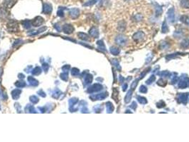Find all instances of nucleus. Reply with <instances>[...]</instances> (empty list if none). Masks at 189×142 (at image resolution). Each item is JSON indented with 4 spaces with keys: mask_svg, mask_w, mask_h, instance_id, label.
Here are the masks:
<instances>
[{
    "mask_svg": "<svg viewBox=\"0 0 189 142\" xmlns=\"http://www.w3.org/2000/svg\"><path fill=\"white\" fill-rule=\"evenodd\" d=\"M7 29L9 32H16L19 30V25L15 21H10L7 24Z\"/></svg>",
    "mask_w": 189,
    "mask_h": 142,
    "instance_id": "nucleus-1",
    "label": "nucleus"
},
{
    "mask_svg": "<svg viewBox=\"0 0 189 142\" xmlns=\"http://www.w3.org/2000/svg\"><path fill=\"white\" fill-rule=\"evenodd\" d=\"M53 10V6L49 3H44L43 4V13L46 14H49Z\"/></svg>",
    "mask_w": 189,
    "mask_h": 142,
    "instance_id": "nucleus-2",
    "label": "nucleus"
},
{
    "mask_svg": "<svg viewBox=\"0 0 189 142\" xmlns=\"http://www.w3.org/2000/svg\"><path fill=\"white\" fill-rule=\"evenodd\" d=\"M63 31L66 34H71L73 32L74 27L71 24H65L62 27Z\"/></svg>",
    "mask_w": 189,
    "mask_h": 142,
    "instance_id": "nucleus-3",
    "label": "nucleus"
},
{
    "mask_svg": "<svg viewBox=\"0 0 189 142\" xmlns=\"http://www.w3.org/2000/svg\"><path fill=\"white\" fill-rule=\"evenodd\" d=\"M44 21V19L41 16H36V17L33 20L32 22H31V24H32V26H33L37 27L39 26H41V24H43Z\"/></svg>",
    "mask_w": 189,
    "mask_h": 142,
    "instance_id": "nucleus-4",
    "label": "nucleus"
},
{
    "mask_svg": "<svg viewBox=\"0 0 189 142\" xmlns=\"http://www.w3.org/2000/svg\"><path fill=\"white\" fill-rule=\"evenodd\" d=\"M70 16H71V18L73 19H76L79 16V14H80V10L77 8H73V9H70Z\"/></svg>",
    "mask_w": 189,
    "mask_h": 142,
    "instance_id": "nucleus-5",
    "label": "nucleus"
},
{
    "mask_svg": "<svg viewBox=\"0 0 189 142\" xmlns=\"http://www.w3.org/2000/svg\"><path fill=\"white\" fill-rule=\"evenodd\" d=\"M16 2V0H4V6L8 9L12 8Z\"/></svg>",
    "mask_w": 189,
    "mask_h": 142,
    "instance_id": "nucleus-6",
    "label": "nucleus"
},
{
    "mask_svg": "<svg viewBox=\"0 0 189 142\" xmlns=\"http://www.w3.org/2000/svg\"><path fill=\"white\" fill-rule=\"evenodd\" d=\"M21 90H19V89H16V90H14L12 92V98L14 100H17L19 97V96L21 95Z\"/></svg>",
    "mask_w": 189,
    "mask_h": 142,
    "instance_id": "nucleus-7",
    "label": "nucleus"
},
{
    "mask_svg": "<svg viewBox=\"0 0 189 142\" xmlns=\"http://www.w3.org/2000/svg\"><path fill=\"white\" fill-rule=\"evenodd\" d=\"M27 80H28V82L29 83V84L31 85L32 86H37L39 85V81L37 80H36L35 78H33V77L31 76H29L28 78H27Z\"/></svg>",
    "mask_w": 189,
    "mask_h": 142,
    "instance_id": "nucleus-8",
    "label": "nucleus"
},
{
    "mask_svg": "<svg viewBox=\"0 0 189 142\" xmlns=\"http://www.w3.org/2000/svg\"><path fill=\"white\" fill-rule=\"evenodd\" d=\"M22 25L24 26V27L25 29H30L31 27V21H29V20H25V21H23L22 22Z\"/></svg>",
    "mask_w": 189,
    "mask_h": 142,
    "instance_id": "nucleus-9",
    "label": "nucleus"
},
{
    "mask_svg": "<svg viewBox=\"0 0 189 142\" xmlns=\"http://www.w3.org/2000/svg\"><path fill=\"white\" fill-rule=\"evenodd\" d=\"M31 73L33 75H39L41 73V68L39 66H37V67H36L35 68L33 69Z\"/></svg>",
    "mask_w": 189,
    "mask_h": 142,
    "instance_id": "nucleus-10",
    "label": "nucleus"
},
{
    "mask_svg": "<svg viewBox=\"0 0 189 142\" xmlns=\"http://www.w3.org/2000/svg\"><path fill=\"white\" fill-rule=\"evenodd\" d=\"M29 99H30V101H31L33 104L38 103L39 101V98L37 97L36 96H35V95H32V96H31Z\"/></svg>",
    "mask_w": 189,
    "mask_h": 142,
    "instance_id": "nucleus-11",
    "label": "nucleus"
},
{
    "mask_svg": "<svg viewBox=\"0 0 189 142\" xmlns=\"http://www.w3.org/2000/svg\"><path fill=\"white\" fill-rule=\"evenodd\" d=\"M61 92L59 90L56 89V90L54 91V92H53V94L52 95V96H53V98H55V99H58V98L59 97V96L61 95Z\"/></svg>",
    "mask_w": 189,
    "mask_h": 142,
    "instance_id": "nucleus-12",
    "label": "nucleus"
},
{
    "mask_svg": "<svg viewBox=\"0 0 189 142\" xmlns=\"http://www.w3.org/2000/svg\"><path fill=\"white\" fill-rule=\"evenodd\" d=\"M98 0H89L85 4H84V6H92L95 3H97Z\"/></svg>",
    "mask_w": 189,
    "mask_h": 142,
    "instance_id": "nucleus-13",
    "label": "nucleus"
},
{
    "mask_svg": "<svg viewBox=\"0 0 189 142\" xmlns=\"http://www.w3.org/2000/svg\"><path fill=\"white\" fill-rule=\"evenodd\" d=\"M15 85L17 87L21 88V87H24L26 86V83L24 82V81H18V82L15 83Z\"/></svg>",
    "mask_w": 189,
    "mask_h": 142,
    "instance_id": "nucleus-14",
    "label": "nucleus"
},
{
    "mask_svg": "<svg viewBox=\"0 0 189 142\" xmlns=\"http://www.w3.org/2000/svg\"><path fill=\"white\" fill-rule=\"evenodd\" d=\"M26 111H27V112H31V113H33V112H36L35 111V109H34V107H33V106H32V105H30V104H29L28 106H27V107H26Z\"/></svg>",
    "mask_w": 189,
    "mask_h": 142,
    "instance_id": "nucleus-15",
    "label": "nucleus"
},
{
    "mask_svg": "<svg viewBox=\"0 0 189 142\" xmlns=\"http://www.w3.org/2000/svg\"><path fill=\"white\" fill-rule=\"evenodd\" d=\"M78 36H79V38L81 39H83V40H85V41H87V40H88V36L85 34V33H79L78 34Z\"/></svg>",
    "mask_w": 189,
    "mask_h": 142,
    "instance_id": "nucleus-16",
    "label": "nucleus"
},
{
    "mask_svg": "<svg viewBox=\"0 0 189 142\" xmlns=\"http://www.w3.org/2000/svg\"><path fill=\"white\" fill-rule=\"evenodd\" d=\"M77 102H78V99H76V98H72V99H71V100H69V105H70V107L74 106Z\"/></svg>",
    "mask_w": 189,
    "mask_h": 142,
    "instance_id": "nucleus-17",
    "label": "nucleus"
},
{
    "mask_svg": "<svg viewBox=\"0 0 189 142\" xmlns=\"http://www.w3.org/2000/svg\"><path fill=\"white\" fill-rule=\"evenodd\" d=\"M61 78L64 81H67L68 80V73L63 72L62 74H61Z\"/></svg>",
    "mask_w": 189,
    "mask_h": 142,
    "instance_id": "nucleus-18",
    "label": "nucleus"
},
{
    "mask_svg": "<svg viewBox=\"0 0 189 142\" xmlns=\"http://www.w3.org/2000/svg\"><path fill=\"white\" fill-rule=\"evenodd\" d=\"M181 5L184 7H189V0H182Z\"/></svg>",
    "mask_w": 189,
    "mask_h": 142,
    "instance_id": "nucleus-19",
    "label": "nucleus"
},
{
    "mask_svg": "<svg viewBox=\"0 0 189 142\" xmlns=\"http://www.w3.org/2000/svg\"><path fill=\"white\" fill-rule=\"evenodd\" d=\"M90 33L91 34V36H98V31H96V29H95V28H92L91 30H90Z\"/></svg>",
    "mask_w": 189,
    "mask_h": 142,
    "instance_id": "nucleus-20",
    "label": "nucleus"
},
{
    "mask_svg": "<svg viewBox=\"0 0 189 142\" xmlns=\"http://www.w3.org/2000/svg\"><path fill=\"white\" fill-rule=\"evenodd\" d=\"M79 73H80V70L75 68H73L72 71H71V74L73 75H77L78 74H79Z\"/></svg>",
    "mask_w": 189,
    "mask_h": 142,
    "instance_id": "nucleus-21",
    "label": "nucleus"
},
{
    "mask_svg": "<svg viewBox=\"0 0 189 142\" xmlns=\"http://www.w3.org/2000/svg\"><path fill=\"white\" fill-rule=\"evenodd\" d=\"M65 9H63V8H60L58 9V16H63V15H64V13H63V10Z\"/></svg>",
    "mask_w": 189,
    "mask_h": 142,
    "instance_id": "nucleus-22",
    "label": "nucleus"
},
{
    "mask_svg": "<svg viewBox=\"0 0 189 142\" xmlns=\"http://www.w3.org/2000/svg\"><path fill=\"white\" fill-rule=\"evenodd\" d=\"M69 69H70V65H64L63 67L62 68V70L63 72H65V73H68V70H69Z\"/></svg>",
    "mask_w": 189,
    "mask_h": 142,
    "instance_id": "nucleus-23",
    "label": "nucleus"
},
{
    "mask_svg": "<svg viewBox=\"0 0 189 142\" xmlns=\"http://www.w3.org/2000/svg\"><path fill=\"white\" fill-rule=\"evenodd\" d=\"M92 81V76L91 75H88V76H86L85 77V82L87 84H88V83H90V82Z\"/></svg>",
    "mask_w": 189,
    "mask_h": 142,
    "instance_id": "nucleus-24",
    "label": "nucleus"
},
{
    "mask_svg": "<svg viewBox=\"0 0 189 142\" xmlns=\"http://www.w3.org/2000/svg\"><path fill=\"white\" fill-rule=\"evenodd\" d=\"M43 68H44V70L46 72H47L48 70V68H49V65H48L47 63H44V64H43Z\"/></svg>",
    "mask_w": 189,
    "mask_h": 142,
    "instance_id": "nucleus-25",
    "label": "nucleus"
},
{
    "mask_svg": "<svg viewBox=\"0 0 189 142\" xmlns=\"http://www.w3.org/2000/svg\"><path fill=\"white\" fill-rule=\"evenodd\" d=\"M38 93H39V95H40V96L42 97H46V94L43 92V90H40V91H39Z\"/></svg>",
    "mask_w": 189,
    "mask_h": 142,
    "instance_id": "nucleus-26",
    "label": "nucleus"
},
{
    "mask_svg": "<svg viewBox=\"0 0 189 142\" xmlns=\"http://www.w3.org/2000/svg\"><path fill=\"white\" fill-rule=\"evenodd\" d=\"M55 28H56V29H57V31H61V26H60L58 24H56V25H55Z\"/></svg>",
    "mask_w": 189,
    "mask_h": 142,
    "instance_id": "nucleus-27",
    "label": "nucleus"
},
{
    "mask_svg": "<svg viewBox=\"0 0 189 142\" xmlns=\"http://www.w3.org/2000/svg\"><path fill=\"white\" fill-rule=\"evenodd\" d=\"M19 77L20 78V79H23V78H24V75L23 74H19Z\"/></svg>",
    "mask_w": 189,
    "mask_h": 142,
    "instance_id": "nucleus-28",
    "label": "nucleus"
},
{
    "mask_svg": "<svg viewBox=\"0 0 189 142\" xmlns=\"http://www.w3.org/2000/svg\"><path fill=\"white\" fill-rule=\"evenodd\" d=\"M0 109H1V108H0Z\"/></svg>",
    "mask_w": 189,
    "mask_h": 142,
    "instance_id": "nucleus-29",
    "label": "nucleus"
},
{
    "mask_svg": "<svg viewBox=\"0 0 189 142\" xmlns=\"http://www.w3.org/2000/svg\"><path fill=\"white\" fill-rule=\"evenodd\" d=\"M127 1H128V0H127Z\"/></svg>",
    "mask_w": 189,
    "mask_h": 142,
    "instance_id": "nucleus-30",
    "label": "nucleus"
}]
</instances>
